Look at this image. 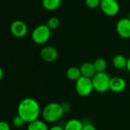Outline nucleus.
<instances>
[{
    "mask_svg": "<svg viewBox=\"0 0 130 130\" xmlns=\"http://www.w3.org/2000/svg\"><path fill=\"white\" fill-rule=\"evenodd\" d=\"M126 69L128 70V71L130 72V57L128 59H127V64H126Z\"/></svg>",
    "mask_w": 130,
    "mask_h": 130,
    "instance_id": "nucleus-26",
    "label": "nucleus"
},
{
    "mask_svg": "<svg viewBox=\"0 0 130 130\" xmlns=\"http://www.w3.org/2000/svg\"><path fill=\"white\" fill-rule=\"evenodd\" d=\"M25 124V122L18 114L16 116H15L14 118L12 119V125L15 128H21V127L24 126Z\"/></svg>",
    "mask_w": 130,
    "mask_h": 130,
    "instance_id": "nucleus-19",
    "label": "nucleus"
},
{
    "mask_svg": "<svg viewBox=\"0 0 130 130\" xmlns=\"http://www.w3.org/2000/svg\"><path fill=\"white\" fill-rule=\"evenodd\" d=\"M3 77H4V71H3V68L0 67V81L3 80Z\"/></svg>",
    "mask_w": 130,
    "mask_h": 130,
    "instance_id": "nucleus-25",
    "label": "nucleus"
},
{
    "mask_svg": "<svg viewBox=\"0 0 130 130\" xmlns=\"http://www.w3.org/2000/svg\"><path fill=\"white\" fill-rule=\"evenodd\" d=\"M60 2L61 0H42V6L47 10L53 11L60 6Z\"/></svg>",
    "mask_w": 130,
    "mask_h": 130,
    "instance_id": "nucleus-17",
    "label": "nucleus"
},
{
    "mask_svg": "<svg viewBox=\"0 0 130 130\" xmlns=\"http://www.w3.org/2000/svg\"><path fill=\"white\" fill-rule=\"evenodd\" d=\"M75 90L79 96L83 97L88 96L94 90L92 80L83 76L80 77L75 82Z\"/></svg>",
    "mask_w": 130,
    "mask_h": 130,
    "instance_id": "nucleus-5",
    "label": "nucleus"
},
{
    "mask_svg": "<svg viewBox=\"0 0 130 130\" xmlns=\"http://www.w3.org/2000/svg\"><path fill=\"white\" fill-rule=\"evenodd\" d=\"M85 3L89 8L94 9L100 6V0H85Z\"/></svg>",
    "mask_w": 130,
    "mask_h": 130,
    "instance_id": "nucleus-20",
    "label": "nucleus"
},
{
    "mask_svg": "<svg viewBox=\"0 0 130 130\" xmlns=\"http://www.w3.org/2000/svg\"><path fill=\"white\" fill-rule=\"evenodd\" d=\"M93 90L98 93H106L109 90V83L111 77L106 72L96 73L91 79Z\"/></svg>",
    "mask_w": 130,
    "mask_h": 130,
    "instance_id": "nucleus-3",
    "label": "nucleus"
},
{
    "mask_svg": "<svg viewBox=\"0 0 130 130\" xmlns=\"http://www.w3.org/2000/svg\"><path fill=\"white\" fill-rule=\"evenodd\" d=\"M51 30L46 24H41L34 28L31 32V39L37 44H45L51 38Z\"/></svg>",
    "mask_w": 130,
    "mask_h": 130,
    "instance_id": "nucleus-4",
    "label": "nucleus"
},
{
    "mask_svg": "<svg viewBox=\"0 0 130 130\" xmlns=\"http://www.w3.org/2000/svg\"><path fill=\"white\" fill-rule=\"evenodd\" d=\"M83 130H97V129L91 122H84Z\"/></svg>",
    "mask_w": 130,
    "mask_h": 130,
    "instance_id": "nucleus-21",
    "label": "nucleus"
},
{
    "mask_svg": "<svg viewBox=\"0 0 130 130\" xmlns=\"http://www.w3.org/2000/svg\"><path fill=\"white\" fill-rule=\"evenodd\" d=\"M64 110L61 103L52 102L49 103L41 110L43 120L47 123H54L58 122L63 116Z\"/></svg>",
    "mask_w": 130,
    "mask_h": 130,
    "instance_id": "nucleus-2",
    "label": "nucleus"
},
{
    "mask_svg": "<svg viewBox=\"0 0 130 130\" xmlns=\"http://www.w3.org/2000/svg\"><path fill=\"white\" fill-rule=\"evenodd\" d=\"M80 70L81 72V75L83 77L90 78V79H92L94 77V75L96 74L93 63L91 61H86L80 65Z\"/></svg>",
    "mask_w": 130,
    "mask_h": 130,
    "instance_id": "nucleus-11",
    "label": "nucleus"
},
{
    "mask_svg": "<svg viewBox=\"0 0 130 130\" xmlns=\"http://www.w3.org/2000/svg\"><path fill=\"white\" fill-rule=\"evenodd\" d=\"M28 28L27 25L21 20H15L10 25V31L13 36L18 38H24L28 33Z\"/></svg>",
    "mask_w": 130,
    "mask_h": 130,
    "instance_id": "nucleus-7",
    "label": "nucleus"
},
{
    "mask_svg": "<svg viewBox=\"0 0 130 130\" xmlns=\"http://www.w3.org/2000/svg\"><path fill=\"white\" fill-rule=\"evenodd\" d=\"M100 7L107 15H116L119 11V4L117 0H100Z\"/></svg>",
    "mask_w": 130,
    "mask_h": 130,
    "instance_id": "nucleus-6",
    "label": "nucleus"
},
{
    "mask_svg": "<svg viewBox=\"0 0 130 130\" xmlns=\"http://www.w3.org/2000/svg\"><path fill=\"white\" fill-rule=\"evenodd\" d=\"M65 74H66V77L68 79H69L70 80H72V81H75V82L80 77H82L80 68L74 67V66L68 68L66 71Z\"/></svg>",
    "mask_w": 130,
    "mask_h": 130,
    "instance_id": "nucleus-13",
    "label": "nucleus"
},
{
    "mask_svg": "<svg viewBox=\"0 0 130 130\" xmlns=\"http://www.w3.org/2000/svg\"><path fill=\"white\" fill-rule=\"evenodd\" d=\"M46 25L51 30H55L57 29L60 25V22L58 18L57 17H51L47 19Z\"/></svg>",
    "mask_w": 130,
    "mask_h": 130,
    "instance_id": "nucleus-18",
    "label": "nucleus"
},
{
    "mask_svg": "<svg viewBox=\"0 0 130 130\" xmlns=\"http://www.w3.org/2000/svg\"><path fill=\"white\" fill-rule=\"evenodd\" d=\"M48 130H64V128L60 125H54L50 127Z\"/></svg>",
    "mask_w": 130,
    "mask_h": 130,
    "instance_id": "nucleus-24",
    "label": "nucleus"
},
{
    "mask_svg": "<svg viewBox=\"0 0 130 130\" xmlns=\"http://www.w3.org/2000/svg\"><path fill=\"white\" fill-rule=\"evenodd\" d=\"M116 31L122 38H130V19L128 17L120 19L116 24Z\"/></svg>",
    "mask_w": 130,
    "mask_h": 130,
    "instance_id": "nucleus-9",
    "label": "nucleus"
},
{
    "mask_svg": "<svg viewBox=\"0 0 130 130\" xmlns=\"http://www.w3.org/2000/svg\"><path fill=\"white\" fill-rule=\"evenodd\" d=\"M58 51L57 49L51 45H47L42 47L40 51L41 58L47 63H53L58 57Z\"/></svg>",
    "mask_w": 130,
    "mask_h": 130,
    "instance_id": "nucleus-8",
    "label": "nucleus"
},
{
    "mask_svg": "<svg viewBox=\"0 0 130 130\" xmlns=\"http://www.w3.org/2000/svg\"><path fill=\"white\" fill-rule=\"evenodd\" d=\"M126 87L125 80L119 77H111L109 83V90L114 93H121Z\"/></svg>",
    "mask_w": 130,
    "mask_h": 130,
    "instance_id": "nucleus-10",
    "label": "nucleus"
},
{
    "mask_svg": "<svg viewBox=\"0 0 130 130\" xmlns=\"http://www.w3.org/2000/svg\"><path fill=\"white\" fill-rule=\"evenodd\" d=\"M84 122L78 119H71L65 123L64 130H83Z\"/></svg>",
    "mask_w": 130,
    "mask_h": 130,
    "instance_id": "nucleus-12",
    "label": "nucleus"
},
{
    "mask_svg": "<svg viewBox=\"0 0 130 130\" xmlns=\"http://www.w3.org/2000/svg\"><path fill=\"white\" fill-rule=\"evenodd\" d=\"M49 128L47 122L44 120L37 119L28 124L27 130H48Z\"/></svg>",
    "mask_w": 130,
    "mask_h": 130,
    "instance_id": "nucleus-14",
    "label": "nucleus"
},
{
    "mask_svg": "<svg viewBox=\"0 0 130 130\" xmlns=\"http://www.w3.org/2000/svg\"><path fill=\"white\" fill-rule=\"evenodd\" d=\"M17 111L18 115L28 124L38 119L40 115H41V109L38 102L31 97L23 99L19 103Z\"/></svg>",
    "mask_w": 130,
    "mask_h": 130,
    "instance_id": "nucleus-1",
    "label": "nucleus"
},
{
    "mask_svg": "<svg viewBox=\"0 0 130 130\" xmlns=\"http://www.w3.org/2000/svg\"><path fill=\"white\" fill-rule=\"evenodd\" d=\"M61 105H62V107H63V109L64 110V112H69L71 110V104L69 103H68V102H64V103H61Z\"/></svg>",
    "mask_w": 130,
    "mask_h": 130,
    "instance_id": "nucleus-23",
    "label": "nucleus"
},
{
    "mask_svg": "<svg viewBox=\"0 0 130 130\" xmlns=\"http://www.w3.org/2000/svg\"><path fill=\"white\" fill-rule=\"evenodd\" d=\"M112 63L115 68L121 70L125 68H126L127 59L122 54H116L113 57Z\"/></svg>",
    "mask_w": 130,
    "mask_h": 130,
    "instance_id": "nucleus-15",
    "label": "nucleus"
},
{
    "mask_svg": "<svg viewBox=\"0 0 130 130\" xmlns=\"http://www.w3.org/2000/svg\"><path fill=\"white\" fill-rule=\"evenodd\" d=\"M0 130H11L10 125L6 121H0Z\"/></svg>",
    "mask_w": 130,
    "mask_h": 130,
    "instance_id": "nucleus-22",
    "label": "nucleus"
},
{
    "mask_svg": "<svg viewBox=\"0 0 130 130\" xmlns=\"http://www.w3.org/2000/svg\"><path fill=\"white\" fill-rule=\"evenodd\" d=\"M93 63L96 73L106 72V71L107 69V62L105 59H103L102 57H98Z\"/></svg>",
    "mask_w": 130,
    "mask_h": 130,
    "instance_id": "nucleus-16",
    "label": "nucleus"
}]
</instances>
